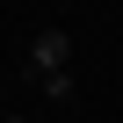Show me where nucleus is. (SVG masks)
<instances>
[{
	"mask_svg": "<svg viewBox=\"0 0 123 123\" xmlns=\"http://www.w3.org/2000/svg\"><path fill=\"white\" fill-rule=\"evenodd\" d=\"M7 123H22V116H7Z\"/></svg>",
	"mask_w": 123,
	"mask_h": 123,
	"instance_id": "obj_3",
	"label": "nucleus"
},
{
	"mask_svg": "<svg viewBox=\"0 0 123 123\" xmlns=\"http://www.w3.org/2000/svg\"><path fill=\"white\" fill-rule=\"evenodd\" d=\"M36 87H43V94H51V101H73V73H43V80H36Z\"/></svg>",
	"mask_w": 123,
	"mask_h": 123,
	"instance_id": "obj_2",
	"label": "nucleus"
},
{
	"mask_svg": "<svg viewBox=\"0 0 123 123\" xmlns=\"http://www.w3.org/2000/svg\"><path fill=\"white\" fill-rule=\"evenodd\" d=\"M73 65V36L65 29H36V43H29V73L43 80V73H65Z\"/></svg>",
	"mask_w": 123,
	"mask_h": 123,
	"instance_id": "obj_1",
	"label": "nucleus"
}]
</instances>
